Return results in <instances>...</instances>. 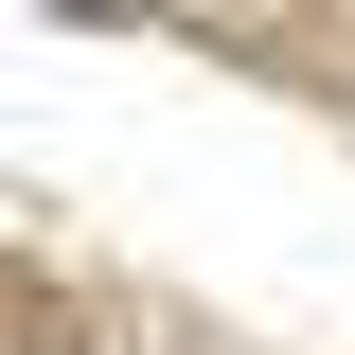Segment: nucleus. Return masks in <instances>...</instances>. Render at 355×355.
<instances>
[{
    "label": "nucleus",
    "instance_id": "nucleus-1",
    "mask_svg": "<svg viewBox=\"0 0 355 355\" xmlns=\"http://www.w3.org/2000/svg\"><path fill=\"white\" fill-rule=\"evenodd\" d=\"M53 18H107V36H142V18H160V0H53Z\"/></svg>",
    "mask_w": 355,
    "mask_h": 355
}]
</instances>
